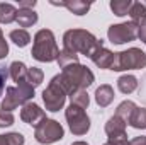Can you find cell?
Instances as JSON below:
<instances>
[{"label":"cell","instance_id":"6da1fadb","mask_svg":"<svg viewBox=\"0 0 146 145\" xmlns=\"http://www.w3.org/2000/svg\"><path fill=\"white\" fill-rule=\"evenodd\" d=\"M56 77H58L60 84L63 85V89L66 91L68 97L76 91H85L95 80L94 72L90 68H87L85 65H80V63H72V65L65 67L63 72Z\"/></svg>","mask_w":146,"mask_h":145},{"label":"cell","instance_id":"7a4b0ae2","mask_svg":"<svg viewBox=\"0 0 146 145\" xmlns=\"http://www.w3.org/2000/svg\"><path fill=\"white\" fill-rule=\"evenodd\" d=\"M104 43L102 39H97L92 33L85 29H70L63 36V48L73 51V53H82L85 56H92L99 48H102Z\"/></svg>","mask_w":146,"mask_h":145},{"label":"cell","instance_id":"3957f363","mask_svg":"<svg viewBox=\"0 0 146 145\" xmlns=\"http://www.w3.org/2000/svg\"><path fill=\"white\" fill-rule=\"evenodd\" d=\"M33 58L37 62H56L58 55H60V48L56 44V39L53 31L49 29H41L37 31L34 36V43H33V51H31Z\"/></svg>","mask_w":146,"mask_h":145},{"label":"cell","instance_id":"277c9868","mask_svg":"<svg viewBox=\"0 0 146 145\" xmlns=\"http://www.w3.org/2000/svg\"><path fill=\"white\" fill-rule=\"evenodd\" d=\"M146 67V53L139 48H129L126 51L114 53V63L110 70L122 72V70H139Z\"/></svg>","mask_w":146,"mask_h":145},{"label":"cell","instance_id":"5b68a950","mask_svg":"<svg viewBox=\"0 0 146 145\" xmlns=\"http://www.w3.org/2000/svg\"><path fill=\"white\" fill-rule=\"evenodd\" d=\"M33 97H34V87L29 85L27 82H21L15 87H7L5 97L2 101V108L0 109L12 113L15 108L27 104Z\"/></svg>","mask_w":146,"mask_h":145},{"label":"cell","instance_id":"8992f818","mask_svg":"<svg viewBox=\"0 0 146 145\" xmlns=\"http://www.w3.org/2000/svg\"><path fill=\"white\" fill-rule=\"evenodd\" d=\"M66 97H68L66 91H65V89H63V85L60 84L58 77L54 75V77L51 79L49 85L42 91V101H44V106H46L48 111L56 113V111L63 109Z\"/></svg>","mask_w":146,"mask_h":145},{"label":"cell","instance_id":"52a82bcc","mask_svg":"<svg viewBox=\"0 0 146 145\" xmlns=\"http://www.w3.org/2000/svg\"><path fill=\"white\" fill-rule=\"evenodd\" d=\"M63 137H65L63 126L56 119H49V118H44L34 130V138L39 144H44V145L60 142Z\"/></svg>","mask_w":146,"mask_h":145},{"label":"cell","instance_id":"ba28073f","mask_svg":"<svg viewBox=\"0 0 146 145\" xmlns=\"http://www.w3.org/2000/svg\"><path fill=\"white\" fill-rule=\"evenodd\" d=\"M65 116H66L68 126H70L73 135H85L90 130V118L87 116L83 108L70 104L65 111Z\"/></svg>","mask_w":146,"mask_h":145},{"label":"cell","instance_id":"9c48e42d","mask_svg":"<svg viewBox=\"0 0 146 145\" xmlns=\"http://www.w3.org/2000/svg\"><path fill=\"white\" fill-rule=\"evenodd\" d=\"M138 29L134 22H122V24H112L107 31V38L114 44H124L129 41H134L138 38Z\"/></svg>","mask_w":146,"mask_h":145},{"label":"cell","instance_id":"30bf717a","mask_svg":"<svg viewBox=\"0 0 146 145\" xmlns=\"http://www.w3.org/2000/svg\"><path fill=\"white\" fill-rule=\"evenodd\" d=\"M44 118H46L44 109H41L36 103H27V104H24L22 109H21V119H22L24 123L34 126V128H36Z\"/></svg>","mask_w":146,"mask_h":145},{"label":"cell","instance_id":"8fae6325","mask_svg":"<svg viewBox=\"0 0 146 145\" xmlns=\"http://www.w3.org/2000/svg\"><path fill=\"white\" fill-rule=\"evenodd\" d=\"M126 121H122L121 118H117L115 114L109 118V121L106 123V133H107V138L114 140V138H124L127 137L126 135Z\"/></svg>","mask_w":146,"mask_h":145},{"label":"cell","instance_id":"7c38bea8","mask_svg":"<svg viewBox=\"0 0 146 145\" xmlns=\"http://www.w3.org/2000/svg\"><path fill=\"white\" fill-rule=\"evenodd\" d=\"M90 60L99 67V68H110L112 67V63H114V53L107 50L106 46H102V48H99L92 56H90Z\"/></svg>","mask_w":146,"mask_h":145},{"label":"cell","instance_id":"4fadbf2b","mask_svg":"<svg viewBox=\"0 0 146 145\" xmlns=\"http://www.w3.org/2000/svg\"><path fill=\"white\" fill-rule=\"evenodd\" d=\"M129 15H131V22H134L136 26H143L146 22V0L133 2L129 9Z\"/></svg>","mask_w":146,"mask_h":145},{"label":"cell","instance_id":"5bb4252c","mask_svg":"<svg viewBox=\"0 0 146 145\" xmlns=\"http://www.w3.org/2000/svg\"><path fill=\"white\" fill-rule=\"evenodd\" d=\"M53 5H61L66 7L70 12H73L75 15H85L90 9V2H83V0H70V2H51Z\"/></svg>","mask_w":146,"mask_h":145},{"label":"cell","instance_id":"9a60e30c","mask_svg":"<svg viewBox=\"0 0 146 145\" xmlns=\"http://www.w3.org/2000/svg\"><path fill=\"white\" fill-rule=\"evenodd\" d=\"M112 101H114V89L109 84H104L95 91V103L100 108H107Z\"/></svg>","mask_w":146,"mask_h":145},{"label":"cell","instance_id":"2e32d148","mask_svg":"<svg viewBox=\"0 0 146 145\" xmlns=\"http://www.w3.org/2000/svg\"><path fill=\"white\" fill-rule=\"evenodd\" d=\"M15 22L21 28H31L37 22V14L33 9H19L17 10V19Z\"/></svg>","mask_w":146,"mask_h":145},{"label":"cell","instance_id":"e0dca14e","mask_svg":"<svg viewBox=\"0 0 146 145\" xmlns=\"http://www.w3.org/2000/svg\"><path fill=\"white\" fill-rule=\"evenodd\" d=\"M27 70H29V68L26 67V63H22V62H12L10 67H9V75L12 77L14 82L21 84V82H26Z\"/></svg>","mask_w":146,"mask_h":145},{"label":"cell","instance_id":"ac0fdd59","mask_svg":"<svg viewBox=\"0 0 146 145\" xmlns=\"http://www.w3.org/2000/svg\"><path fill=\"white\" fill-rule=\"evenodd\" d=\"M117 87L122 94H131L138 89V79L134 75H122L117 80Z\"/></svg>","mask_w":146,"mask_h":145},{"label":"cell","instance_id":"d6986e66","mask_svg":"<svg viewBox=\"0 0 146 145\" xmlns=\"http://www.w3.org/2000/svg\"><path fill=\"white\" fill-rule=\"evenodd\" d=\"M127 125H131L136 130H146V108H136L133 111Z\"/></svg>","mask_w":146,"mask_h":145},{"label":"cell","instance_id":"ffe728a7","mask_svg":"<svg viewBox=\"0 0 146 145\" xmlns=\"http://www.w3.org/2000/svg\"><path fill=\"white\" fill-rule=\"evenodd\" d=\"M17 19V9L12 3H0V22L2 24H10Z\"/></svg>","mask_w":146,"mask_h":145},{"label":"cell","instance_id":"44dd1931","mask_svg":"<svg viewBox=\"0 0 146 145\" xmlns=\"http://www.w3.org/2000/svg\"><path fill=\"white\" fill-rule=\"evenodd\" d=\"M9 38H10V41H12L14 44H17L19 48L27 46L29 41H31V34H29L26 29H14V31H10Z\"/></svg>","mask_w":146,"mask_h":145},{"label":"cell","instance_id":"7402d4cb","mask_svg":"<svg viewBox=\"0 0 146 145\" xmlns=\"http://www.w3.org/2000/svg\"><path fill=\"white\" fill-rule=\"evenodd\" d=\"M136 108H138V106H136L133 101H122V103L117 106V109H115V116L127 123L129 118H131V114H133V111Z\"/></svg>","mask_w":146,"mask_h":145},{"label":"cell","instance_id":"603a6c76","mask_svg":"<svg viewBox=\"0 0 146 145\" xmlns=\"http://www.w3.org/2000/svg\"><path fill=\"white\" fill-rule=\"evenodd\" d=\"M133 2L131 0H110V10L117 15V17H124L129 14Z\"/></svg>","mask_w":146,"mask_h":145},{"label":"cell","instance_id":"cb8c5ba5","mask_svg":"<svg viewBox=\"0 0 146 145\" xmlns=\"http://www.w3.org/2000/svg\"><path fill=\"white\" fill-rule=\"evenodd\" d=\"M56 62H58V65H60L61 68H65V67H68V65H72V63H78V55L63 48V50L60 51Z\"/></svg>","mask_w":146,"mask_h":145},{"label":"cell","instance_id":"d4e9b609","mask_svg":"<svg viewBox=\"0 0 146 145\" xmlns=\"http://www.w3.org/2000/svg\"><path fill=\"white\" fill-rule=\"evenodd\" d=\"M26 138L19 132H12L7 135H0V145H24Z\"/></svg>","mask_w":146,"mask_h":145},{"label":"cell","instance_id":"484cf974","mask_svg":"<svg viewBox=\"0 0 146 145\" xmlns=\"http://www.w3.org/2000/svg\"><path fill=\"white\" fill-rule=\"evenodd\" d=\"M70 99H72V104L75 106H80V108H88V104H90V97H88V94H87V91H76V92H73L72 96H70Z\"/></svg>","mask_w":146,"mask_h":145},{"label":"cell","instance_id":"4316f807","mask_svg":"<svg viewBox=\"0 0 146 145\" xmlns=\"http://www.w3.org/2000/svg\"><path fill=\"white\" fill-rule=\"evenodd\" d=\"M42 79H44V73L41 68H37V67H33V68H29L27 70V77H26V82L29 84V85H33V87H37L41 82H42Z\"/></svg>","mask_w":146,"mask_h":145},{"label":"cell","instance_id":"83f0119b","mask_svg":"<svg viewBox=\"0 0 146 145\" xmlns=\"http://www.w3.org/2000/svg\"><path fill=\"white\" fill-rule=\"evenodd\" d=\"M14 121H15V118H14V114H12L10 111L0 109V128L10 126V125H14Z\"/></svg>","mask_w":146,"mask_h":145},{"label":"cell","instance_id":"f1b7e54d","mask_svg":"<svg viewBox=\"0 0 146 145\" xmlns=\"http://www.w3.org/2000/svg\"><path fill=\"white\" fill-rule=\"evenodd\" d=\"M7 55H9V44H7V41L3 38V33L0 29V60H3Z\"/></svg>","mask_w":146,"mask_h":145},{"label":"cell","instance_id":"f546056e","mask_svg":"<svg viewBox=\"0 0 146 145\" xmlns=\"http://www.w3.org/2000/svg\"><path fill=\"white\" fill-rule=\"evenodd\" d=\"M7 77H9V68L7 67H0V96L5 89V82H7Z\"/></svg>","mask_w":146,"mask_h":145},{"label":"cell","instance_id":"4dcf8cb0","mask_svg":"<svg viewBox=\"0 0 146 145\" xmlns=\"http://www.w3.org/2000/svg\"><path fill=\"white\" fill-rule=\"evenodd\" d=\"M36 0H19V9H34Z\"/></svg>","mask_w":146,"mask_h":145},{"label":"cell","instance_id":"1f68e13d","mask_svg":"<svg viewBox=\"0 0 146 145\" xmlns=\"http://www.w3.org/2000/svg\"><path fill=\"white\" fill-rule=\"evenodd\" d=\"M107 144L109 145H131L127 142V137H124V138H114V140H109Z\"/></svg>","mask_w":146,"mask_h":145},{"label":"cell","instance_id":"d6a6232c","mask_svg":"<svg viewBox=\"0 0 146 145\" xmlns=\"http://www.w3.org/2000/svg\"><path fill=\"white\" fill-rule=\"evenodd\" d=\"M138 38L146 44V22L143 24V26H139V29H138Z\"/></svg>","mask_w":146,"mask_h":145},{"label":"cell","instance_id":"836d02e7","mask_svg":"<svg viewBox=\"0 0 146 145\" xmlns=\"http://www.w3.org/2000/svg\"><path fill=\"white\" fill-rule=\"evenodd\" d=\"M129 144L131 145H146V137H136V138H133Z\"/></svg>","mask_w":146,"mask_h":145},{"label":"cell","instance_id":"e575fe53","mask_svg":"<svg viewBox=\"0 0 146 145\" xmlns=\"http://www.w3.org/2000/svg\"><path fill=\"white\" fill-rule=\"evenodd\" d=\"M72 145H88L87 142H75V144H72Z\"/></svg>","mask_w":146,"mask_h":145},{"label":"cell","instance_id":"d590c367","mask_svg":"<svg viewBox=\"0 0 146 145\" xmlns=\"http://www.w3.org/2000/svg\"><path fill=\"white\" fill-rule=\"evenodd\" d=\"M104 145H109V144H104Z\"/></svg>","mask_w":146,"mask_h":145}]
</instances>
